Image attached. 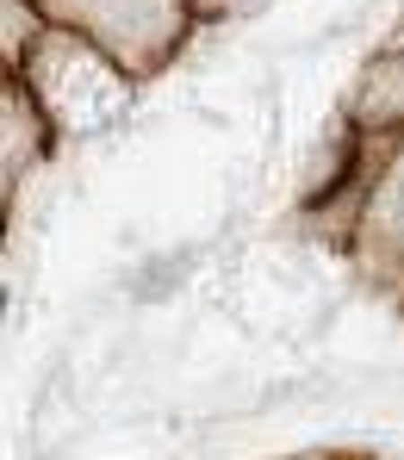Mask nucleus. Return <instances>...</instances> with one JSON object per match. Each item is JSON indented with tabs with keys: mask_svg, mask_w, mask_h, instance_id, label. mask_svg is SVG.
Returning a JSON list of instances; mask_svg holds the SVG:
<instances>
[{
	"mask_svg": "<svg viewBox=\"0 0 404 460\" xmlns=\"http://www.w3.org/2000/svg\"><path fill=\"white\" fill-rule=\"evenodd\" d=\"M44 93H50V106L63 112V125H75V131H100V125L125 106L119 75H112L100 57H87L81 44H50V50H44Z\"/></svg>",
	"mask_w": 404,
	"mask_h": 460,
	"instance_id": "obj_1",
	"label": "nucleus"
},
{
	"mask_svg": "<svg viewBox=\"0 0 404 460\" xmlns=\"http://www.w3.org/2000/svg\"><path fill=\"white\" fill-rule=\"evenodd\" d=\"M392 212H399V225H404V174H399V193H392Z\"/></svg>",
	"mask_w": 404,
	"mask_h": 460,
	"instance_id": "obj_2",
	"label": "nucleus"
}]
</instances>
